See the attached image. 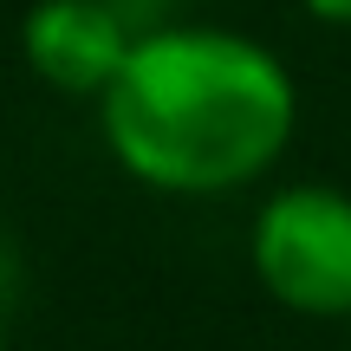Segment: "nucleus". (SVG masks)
Listing matches in <instances>:
<instances>
[{
    "label": "nucleus",
    "instance_id": "f03ea898",
    "mask_svg": "<svg viewBox=\"0 0 351 351\" xmlns=\"http://www.w3.org/2000/svg\"><path fill=\"white\" fill-rule=\"evenodd\" d=\"M247 274L293 319H351V189L280 182L247 221Z\"/></svg>",
    "mask_w": 351,
    "mask_h": 351
},
{
    "label": "nucleus",
    "instance_id": "7ed1b4c3",
    "mask_svg": "<svg viewBox=\"0 0 351 351\" xmlns=\"http://www.w3.org/2000/svg\"><path fill=\"white\" fill-rule=\"evenodd\" d=\"M137 33L124 26V13L111 0H33L20 20V59L59 98L98 104L111 91V78L124 72Z\"/></svg>",
    "mask_w": 351,
    "mask_h": 351
},
{
    "label": "nucleus",
    "instance_id": "39448f33",
    "mask_svg": "<svg viewBox=\"0 0 351 351\" xmlns=\"http://www.w3.org/2000/svg\"><path fill=\"white\" fill-rule=\"evenodd\" d=\"M7 339L13 332H7V293H0V351H7Z\"/></svg>",
    "mask_w": 351,
    "mask_h": 351
},
{
    "label": "nucleus",
    "instance_id": "f257e3e1",
    "mask_svg": "<svg viewBox=\"0 0 351 351\" xmlns=\"http://www.w3.org/2000/svg\"><path fill=\"white\" fill-rule=\"evenodd\" d=\"M300 130L287 59L241 26L176 20L137 33L98 98V137L137 189L169 202L241 195L280 169Z\"/></svg>",
    "mask_w": 351,
    "mask_h": 351
},
{
    "label": "nucleus",
    "instance_id": "423d86ee",
    "mask_svg": "<svg viewBox=\"0 0 351 351\" xmlns=\"http://www.w3.org/2000/svg\"><path fill=\"white\" fill-rule=\"evenodd\" d=\"M345 351H351V319H345Z\"/></svg>",
    "mask_w": 351,
    "mask_h": 351
},
{
    "label": "nucleus",
    "instance_id": "20e7f679",
    "mask_svg": "<svg viewBox=\"0 0 351 351\" xmlns=\"http://www.w3.org/2000/svg\"><path fill=\"white\" fill-rule=\"evenodd\" d=\"M300 13H306V20H319V26L351 33V0H300Z\"/></svg>",
    "mask_w": 351,
    "mask_h": 351
}]
</instances>
